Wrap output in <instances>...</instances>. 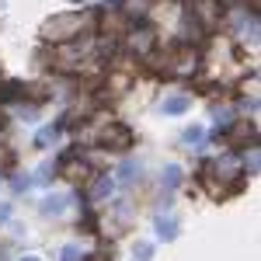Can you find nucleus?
Instances as JSON below:
<instances>
[{
  "mask_svg": "<svg viewBox=\"0 0 261 261\" xmlns=\"http://www.w3.org/2000/svg\"><path fill=\"white\" fill-rule=\"evenodd\" d=\"M66 209V195H53V199L42 202V213H49V216H56V213H63Z\"/></svg>",
  "mask_w": 261,
  "mask_h": 261,
  "instance_id": "13",
  "label": "nucleus"
},
{
  "mask_svg": "<svg viewBox=\"0 0 261 261\" xmlns=\"http://www.w3.org/2000/svg\"><path fill=\"white\" fill-rule=\"evenodd\" d=\"M84 24H87V18H84V14L66 11V14H56V18L45 21L39 35L45 42H53V45H63V42H73V39H77V35L84 32Z\"/></svg>",
  "mask_w": 261,
  "mask_h": 261,
  "instance_id": "1",
  "label": "nucleus"
},
{
  "mask_svg": "<svg viewBox=\"0 0 261 261\" xmlns=\"http://www.w3.org/2000/svg\"><path fill=\"white\" fill-rule=\"evenodd\" d=\"M188 105H192V98H188V94H174V98L164 101L161 108H164V115H181V112H188Z\"/></svg>",
  "mask_w": 261,
  "mask_h": 261,
  "instance_id": "9",
  "label": "nucleus"
},
{
  "mask_svg": "<svg viewBox=\"0 0 261 261\" xmlns=\"http://www.w3.org/2000/svg\"><path fill=\"white\" fill-rule=\"evenodd\" d=\"M220 14H223V7L216 0H199V4H195V18L202 21L205 32H216V28H220Z\"/></svg>",
  "mask_w": 261,
  "mask_h": 261,
  "instance_id": "3",
  "label": "nucleus"
},
{
  "mask_svg": "<svg viewBox=\"0 0 261 261\" xmlns=\"http://www.w3.org/2000/svg\"><path fill=\"white\" fill-rule=\"evenodd\" d=\"M129 35V49L136 53V56H150V49H153V32L150 28H140V32H125Z\"/></svg>",
  "mask_w": 261,
  "mask_h": 261,
  "instance_id": "6",
  "label": "nucleus"
},
{
  "mask_svg": "<svg viewBox=\"0 0 261 261\" xmlns=\"http://www.w3.org/2000/svg\"><path fill=\"white\" fill-rule=\"evenodd\" d=\"M133 258L136 261H150V244H136V247H133Z\"/></svg>",
  "mask_w": 261,
  "mask_h": 261,
  "instance_id": "17",
  "label": "nucleus"
},
{
  "mask_svg": "<svg viewBox=\"0 0 261 261\" xmlns=\"http://www.w3.org/2000/svg\"><path fill=\"white\" fill-rule=\"evenodd\" d=\"M244 167H247V171H251V174H254V171H258V150H251V157H247V161H244Z\"/></svg>",
  "mask_w": 261,
  "mask_h": 261,
  "instance_id": "20",
  "label": "nucleus"
},
{
  "mask_svg": "<svg viewBox=\"0 0 261 261\" xmlns=\"http://www.w3.org/2000/svg\"><path fill=\"white\" fill-rule=\"evenodd\" d=\"M21 261H42V258H21Z\"/></svg>",
  "mask_w": 261,
  "mask_h": 261,
  "instance_id": "23",
  "label": "nucleus"
},
{
  "mask_svg": "<svg viewBox=\"0 0 261 261\" xmlns=\"http://www.w3.org/2000/svg\"><path fill=\"white\" fill-rule=\"evenodd\" d=\"M129 84H133L129 73H112V77H108V87H112V91H125Z\"/></svg>",
  "mask_w": 261,
  "mask_h": 261,
  "instance_id": "16",
  "label": "nucleus"
},
{
  "mask_svg": "<svg viewBox=\"0 0 261 261\" xmlns=\"http://www.w3.org/2000/svg\"><path fill=\"white\" fill-rule=\"evenodd\" d=\"M209 171H216L220 178H237V174H241V157H237V153H223L220 161L209 164Z\"/></svg>",
  "mask_w": 261,
  "mask_h": 261,
  "instance_id": "7",
  "label": "nucleus"
},
{
  "mask_svg": "<svg viewBox=\"0 0 261 261\" xmlns=\"http://www.w3.org/2000/svg\"><path fill=\"white\" fill-rule=\"evenodd\" d=\"M112 188H115V181L108 178V174H101V178L94 181V185H91V199H94V202L108 199V195H112Z\"/></svg>",
  "mask_w": 261,
  "mask_h": 261,
  "instance_id": "10",
  "label": "nucleus"
},
{
  "mask_svg": "<svg viewBox=\"0 0 261 261\" xmlns=\"http://www.w3.org/2000/svg\"><path fill=\"white\" fill-rule=\"evenodd\" d=\"M60 174H66V178H84V174H87V167H84L81 161H73V157H70V161H63Z\"/></svg>",
  "mask_w": 261,
  "mask_h": 261,
  "instance_id": "11",
  "label": "nucleus"
},
{
  "mask_svg": "<svg viewBox=\"0 0 261 261\" xmlns=\"http://www.w3.org/2000/svg\"><path fill=\"white\" fill-rule=\"evenodd\" d=\"M63 261H81V247H77V244H70V247L63 251Z\"/></svg>",
  "mask_w": 261,
  "mask_h": 261,
  "instance_id": "18",
  "label": "nucleus"
},
{
  "mask_svg": "<svg viewBox=\"0 0 261 261\" xmlns=\"http://www.w3.org/2000/svg\"><path fill=\"white\" fill-rule=\"evenodd\" d=\"M136 171H140L136 164H125V167H122V178H136Z\"/></svg>",
  "mask_w": 261,
  "mask_h": 261,
  "instance_id": "21",
  "label": "nucleus"
},
{
  "mask_svg": "<svg viewBox=\"0 0 261 261\" xmlns=\"http://www.w3.org/2000/svg\"><path fill=\"white\" fill-rule=\"evenodd\" d=\"M195 66H199V53L195 49H178L174 60H171V73L188 77V73H195Z\"/></svg>",
  "mask_w": 261,
  "mask_h": 261,
  "instance_id": "4",
  "label": "nucleus"
},
{
  "mask_svg": "<svg viewBox=\"0 0 261 261\" xmlns=\"http://www.w3.org/2000/svg\"><path fill=\"white\" fill-rule=\"evenodd\" d=\"M129 32V18L122 11H105L101 14V35H125Z\"/></svg>",
  "mask_w": 261,
  "mask_h": 261,
  "instance_id": "5",
  "label": "nucleus"
},
{
  "mask_svg": "<svg viewBox=\"0 0 261 261\" xmlns=\"http://www.w3.org/2000/svg\"><path fill=\"white\" fill-rule=\"evenodd\" d=\"M157 233H161V241H174V237H178V223L174 220H157Z\"/></svg>",
  "mask_w": 261,
  "mask_h": 261,
  "instance_id": "12",
  "label": "nucleus"
},
{
  "mask_svg": "<svg viewBox=\"0 0 261 261\" xmlns=\"http://www.w3.org/2000/svg\"><path fill=\"white\" fill-rule=\"evenodd\" d=\"M0 125H4V115H0Z\"/></svg>",
  "mask_w": 261,
  "mask_h": 261,
  "instance_id": "24",
  "label": "nucleus"
},
{
  "mask_svg": "<svg viewBox=\"0 0 261 261\" xmlns=\"http://www.w3.org/2000/svg\"><path fill=\"white\" fill-rule=\"evenodd\" d=\"M7 216H11V205H7V202H0V223L7 220Z\"/></svg>",
  "mask_w": 261,
  "mask_h": 261,
  "instance_id": "22",
  "label": "nucleus"
},
{
  "mask_svg": "<svg viewBox=\"0 0 261 261\" xmlns=\"http://www.w3.org/2000/svg\"><path fill=\"white\" fill-rule=\"evenodd\" d=\"M98 143L108 146V150H129L133 146V129L129 125H119V122H108L98 133Z\"/></svg>",
  "mask_w": 261,
  "mask_h": 261,
  "instance_id": "2",
  "label": "nucleus"
},
{
  "mask_svg": "<svg viewBox=\"0 0 261 261\" xmlns=\"http://www.w3.org/2000/svg\"><path fill=\"white\" fill-rule=\"evenodd\" d=\"M125 18L133 21V18H143L146 14V0H125V11H122Z\"/></svg>",
  "mask_w": 261,
  "mask_h": 261,
  "instance_id": "14",
  "label": "nucleus"
},
{
  "mask_svg": "<svg viewBox=\"0 0 261 261\" xmlns=\"http://www.w3.org/2000/svg\"><path fill=\"white\" fill-rule=\"evenodd\" d=\"M199 140H202V129H199V125H192V129L185 133V143H199Z\"/></svg>",
  "mask_w": 261,
  "mask_h": 261,
  "instance_id": "19",
  "label": "nucleus"
},
{
  "mask_svg": "<svg viewBox=\"0 0 261 261\" xmlns=\"http://www.w3.org/2000/svg\"><path fill=\"white\" fill-rule=\"evenodd\" d=\"M56 136H60V129L56 125H45V129H39V136H35V146H49V143H56Z\"/></svg>",
  "mask_w": 261,
  "mask_h": 261,
  "instance_id": "15",
  "label": "nucleus"
},
{
  "mask_svg": "<svg viewBox=\"0 0 261 261\" xmlns=\"http://www.w3.org/2000/svg\"><path fill=\"white\" fill-rule=\"evenodd\" d=\"M247 140H254V125H251L247 119L233 122V129H230V143H233V146H241V143H247Z\"/></svg>",
  "mask_w": 261,
  "mask_h": 261,
  "instance_id": "8",
  "label": "nucleus"
}]
</instances>
